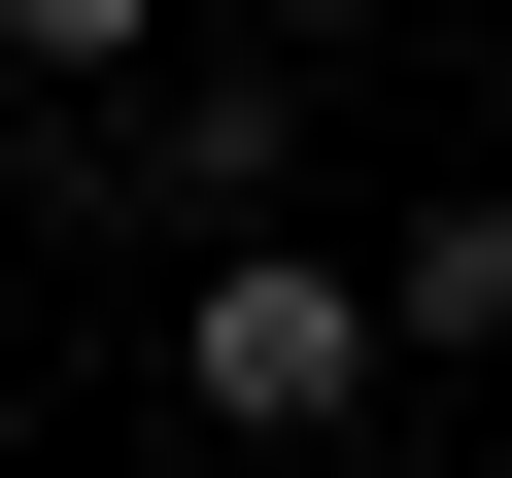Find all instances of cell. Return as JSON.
I'll list each match as a JSON object with an SVG mask.
<instances>
[{
  "label": "cell",
  "instance_id": "obj_3",
  "mask_svg": "<svg viewBox=\"0 0 512 478\" xmlns=\"http://www.w3.org/2000/svg\"><path fill=\"white\" fill-rule=\"evenodd\" d=\"M376 342H410V376H512V137H478V171L376 239Z\"/></svg>",
  "mask_w": 512,
  "mask_h": 478
},
{
  "label": "cell",
  "instance_id": "obj_5",
  "mask_svg": "<svg viewBox=\"0 0 512 478\" xmlns=\"http://www.w3.org/2000/svg\"><path fill=\"white\" fill-rule=\"evenodd\" d=\"M239 35H274V69H308V35H376V0H239Z\"/></svg>",
  "mask_w": 512,
  "mask_h": 478
},
{
  "label": "cell",
  "instance_id": "obj_1",
  "mask_svg": "<svg viewBox=\"0 0 512 478\" xmlns=\"http://www.w3.org/2000/svg\"><path fill=\"white\" fill-rule=\"evenodd\" d=\"M376 376H410V342H376V274H342V239H274V205L171 274V410H205V444H342Z\"/></svg>",
  "mask_w": 512,
  "mask_h": 478
},
{
  "label": "cell",
  "instance_id": "obj_4",
  "mask_svg": "<svg viewBox=\"0 0 512 478\" xmlns=\"http://www.w3.org/2000/svg\"><path fill=\"white\" fill-rule=\"evenodd\" d=\"M137 35H171V0H0V69H35V103H137Z\"/></svg>",
  "mask_w": 512,
  "mask_h": 478
},
{
  "label": "cell",
  "instance_id": "obj_2",
  "mask_svg": "<svg viewBox=\"0 0 512 478\" xmlns=\"http://www.w3.org/2000/svg\"><path fill=\"white\" fill-rule=\"evenodd\" d=\"M69 171H103V205H171V239H239V205L308 171V69H274V35H239V69H137V137H69Z\"/></svg>",
  "mask_w": 512,
  "mask_h": 478
}]
</instances>
